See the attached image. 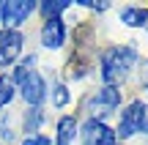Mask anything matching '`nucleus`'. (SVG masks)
I'll return each instance as SVG.
<instances>
[{"label":"nucleus","instance_id":"f257e3e1","mask_svg":"<svg viewBox=\"0 0 148 145\" xmlns=\"http://www.w3.org/2000/svg\"><path fill=\"white\" fill-rule=\"evenodd\" d=\"M137 49L132 47H110L104 55H101V77H104L107 85H115V82H123L132 71V66L137 63Z\"/></svg>","mask_w":148,"mask_h":145},{"label":"nucleus","instance_id":"f03ea898","mask_svg":"<svg viewBox=\"0 0 148 145\" xmlns=\"http://www.w3.org/2000/svg\"><path fill=\"white\" fill-rule=\"evenodd\" d=\"M33 63H36L33 55L22 60V66L14 74V82H16V88H19L22 99H25L30 107H38V104L44 101V96H47V82H44V77L33 69Z\"/></svg>","mask_w":148,"mask_h":145},{"label":"nucleus","instance_id":"7ed1b4c3","mask_svg":"<svg viewBox=\"0 0 148 145\" xmlns=\"http://www.w3.org/2000/svg\"><path fill=\"white\" fill-rule=\"evenodd\" d=\"M121 104V91L115 85H104L96 91V96L90 99V120H101L104 123L107 115H112Z\"/></svg>","mask_w":148,"mask_h":145},{"label":"nucleus","instance_id":"20e7f679","mask_svg":"<svg viewBox=\"0 0 148 145\" xmlns=\"http://www.w3.org/2000/svg\"><path fill=\"white\" fill-rule=\"evenodd\" d=\"M145 104L143 101H132L126 110H123V115H121V123H118V131H115V137H121V140H129L132 134H137V131H143V126H145Z\"/></svg>","mask_w":148,"mask_h":145},{"label":"nucleus","instance_id":"39448f33","mask_svg":"<svg viewBox=\"0 0 148 145\" xmlns=\"http://www.w3.org/2000/svg\"><path fill=\"white\" fill-rule=\"evenodd\" d=\"M33 11H36V3H33V0H8V3H3V16H0V22L5 25V30H16Z\"/></svg>","mask_w":148,"mask_h":145},{"label":"nucleus","instance_id":"423d86ee","mask_svg":"<svg viewBox=\"0 0 148 145\" xmlns=\"http://www.w3.org/2000/svg\"><path fill=\"white\" fill-rule=\"evenodd\" d=\"M79 137H82V145H115L118 142L115 131L101 120H85Z\"/></svg>","mask_w":148,"mask_h":145},{"label":"nucleus","instance_id":"0eeeda50","mask_svg":"<svg viewBox=\"0 0 148 145\" xmlns=\"http://www.w3.org/2000/svg\"><path fill=\"white\" fill-rule=\"evenodd\" d=\"M22 52V33L19 30H0V69L11 66Z\"/></svg>","mask_w":148,"mask_h":145},{"label":"nucleus","instance_id":"6e6552de","mask_svg":"<svg viewBox=\"0 0 148 145\" xmlns=\"http://www.w3.org/2000/svg\"><path fill=\"white\" fill-rule=\"evenodd\" d=\"M63 38H66V25L60 16L55 19H44V27H41V44L47 49H60L63 47Z\"/></svg>","mask_w":148,"mask_h":145},{"label":"nucleus","instance_id":"1a4fd4ad","mask_svg":"<svg viewBox=\"0 0 148 145\" xmlns=\"http://www.w3.org/2000/svg\"><path fill=\"white\" fill-rule=\"evenodd\" d=\"M74 137H77V120L71 115H63L58 120V140H55V145H71Z\"/></svg>","mask_w":148,"mask_h":145},{"label":"nucleus","instance_id":"9d476101","mask_svg":"<svg viewBox=\"0 0 148 145\" xmlns=\"http://www.w3.org/2000/svg\"><path fill=\"white\" fill-rule=\"evenodd\" d=\"M145 14H148V8H123L121 11V22L123 25H129V27H143L145 25Z\"/></svg>","mask_w":148,"mask_h":145},{"label":"nucleus","instance_id":"9b49d317","mask_svg":"<svg viewBox=\"0 0 148 145\" xmlns=\"http://www.w3.org/2000/svg\"><path fill=\"white\" fill-rule=\"evenodd\" d=\"M14 93H16L14 77H11V74H3V77H0V107H5V104L14 99Z\"/></svg>","mask_w":148,"mask_h":145},{"label":"nucleus","instance_id":"f8f14e48","mask_svg":"<svg viewBox=\"0 0 148 145\" xmlns=\"http://www.w3.org/2000/svg\"><path fill=\"white\" fill-rule=\"evenodd\" d=\"M41 118H44L41 107H30V110L25 112V131H27V137L38 131V126H41Z\"/></svg>","mask_w":148,"mask_h":145},{"label":"nucleus","instance_id":"ddd939ff","mask_svg":"<svg viewBox=\"0 0 148 145\" xmlns=\"http://www.w3.org/2000/svg\"><path fill=\"white\" fill-rule=\"evenodd\" d=\"M69 5H71L69 0H58V3L47 0V3H41V14H44V19H55V16H60Z\"/></svg>","mask_w":148,"mask_h":145},{"label":"nucleus","instance_id":"4468645a","mask_svg":"<svg viewBox=\"0 0 148 145\" xmlns=\"http://www.w3.org/2000/svg\"><path fill=\"white\" fill-rule=\"evenodd\" d=\"M52 104H55V107L69 104V88H66V85H55L52 88Z\"/></svg>","mask_w":148,"mask_h":145},{"label":"nucleus","instance_id":"2eb2a0df","mask_svg":"<svg viewBox=\"0 0 148 145\" xmlns=\"http://www.w3.org/2000/svg\"><path fill=\"white\" fill-rule=\"evenodd\" d=\"M22 145H52V142H49V137H44V134H30V137H25Z\"/></svg>","mask_w":148,"mask_h":145},{"label":"nucleus","instance_id":"dca6fc26","mask_svg":"<svg viewBox=\"0 0 148 145\" xmlns=\"http://www.w3.org/2000/svg\"><path fill=\"white\" fill-rule=\"evenodd\" d=\"M0 16H3V0H0Z\"/></svg>","mask_w":148,"mask_h":145},{"label":"nucleus","instance_id":"f3484780","mask_svg":"<svg viewBox=\"0 0 148 145\" xmlns=\"http://www.w3.org/2000/svg\"><path fill=\"white\" fill-rule=\"evenodd\" d=\"M145 27H148V14H145Z\"/></svg>","mask_w":148,"mask_h":145}]
</instances>
